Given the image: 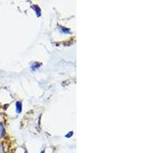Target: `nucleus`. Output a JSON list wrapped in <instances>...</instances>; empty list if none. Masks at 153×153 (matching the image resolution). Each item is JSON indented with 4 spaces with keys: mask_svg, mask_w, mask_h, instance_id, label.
Masks as SVG:
<instances>
[{
    "mask_svg": "<svg viewBox=\"0 0 153 153\" xmlns=\"http://www.w3.org/2000/svg\"><path fill=\"white\" fill-rule=\"evenodd\" d=\"M17 105V112L20 113L22 111V106H21V103L20 102H18L16 103Z\"/></svg>",
    "mask_w": 153,
    "mask_h": 153,
    "instance_id": "nucleus-1",
    "label": "nucleus"
},
{
    "mask_svg": "<svg viewBox=\"0 0 153 153\" xmlns=\"http://www.w3.org/2000/svg\"><path fill=\"white\" fill-rule=\"evenodd\" d=\"M1 130H2V127L0 126V131H1ZM1 133H2V132H0V135H1Z\"/></svg>",
    "mask_w": 153,
    "mask_h": 153,
    "instance_id": "nucleus-2",
    "label": "nucleus"
}]
</instances>
